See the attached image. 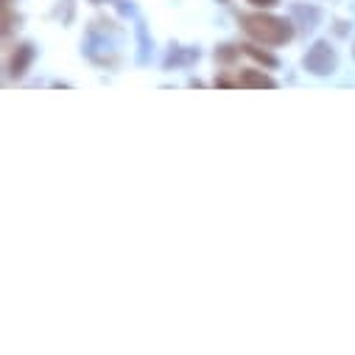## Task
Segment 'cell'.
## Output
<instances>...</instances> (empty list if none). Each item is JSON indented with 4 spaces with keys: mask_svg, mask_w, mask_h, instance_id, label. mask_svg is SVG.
I'll return each mask as SVG.
<instances>
[{
    "mask_svg": "<svg viewBox=\"0 0 355 355\" xmlns=\"http://www.w3.org/2000/svg\"><path fill=\"white\" fill-rule=\"evenodd\" d=\"M241 26H243V31L252 40H257L263 45H286L294 37V23L291 20L275 17V15H263V12L243 15L241 17Z\"/></svg>",
    "mask_w": 355,
    "mask_h": 355,
    "instance_id": "cell-1",
    "label": "cell"
},
{
    "mask_svg": "<svg viewBox=\"0 0 355 355\" xmlns=\"http://www.w3.org/2000/svg\"><path fill=\"white\" fill-rule=\"evenodd\" d=\"M302 67L311 76H330L338 67V53H336V48L327 40H316L308 48V53L302 56Z\"/></svg>",
    "mask_w": 355,
    "mask_h": 355,
    "instance_id": "cell-2",
    "label": "cell"
},
{
    "mask_svg": "<svg viewBox=\"0 0 355 355\" xmlns=\"http://www.w3.org/2000/svg\"><path fill=\"white\" fill-rule=\"evenodd\" d=\"M319 20H322V12L316 9V6H311V3H294L291 6V23L300 28V31H313L316 26H319Z\"/></svg>",
    "mask_w": 355,
    "mask_h": 355,
    "instance_id": "cell-3",
    "label": "cell"
},
{
    "mask_svg": "<svg viewBox=\"0 0 355 355\" xmlns=\"http://www.w3.org/2000/svg\"><path fill=\"white\" fill-rule=\"evenodd\" d=\"M31 62H34V45H17L15 53H12V59H9V76L12 78L26 76L28 67H31Z\"/></svg>",
    "mask_w": 355,
    "mask_h": 355,
    "instance_id": "cell-4",
    "label": "cell"
},
{
    "mask_svg": "<svg viewBox=\"0 0 355 355\" xmlns=\"http://www.w3.org/2000/svg\"><path fill=\"white\" fill-rule=\"evenodd\" d=\"M238 87H246V90H275L277 81L272 76H266L263 70H241Z\"/></svg>",
    "mask_w": 355,
    "mask_h": 355,
    "instance_id": "cell-5",
    "label": "cell"
},
{
    "mask_svg": "<svg viewBox=\"0 0 355 355\" xmlns=\"http://www.w3.org/2000/svg\"><path fill=\"white\" fill-rule=\"evenodd\" d=\"M199 59V48H182V45H173L165 56V70L171 67H188Z\"/></svg>",
    "mask_w": 355,
    "mask_h": 355,
    "instance_id": "cell-6",
    "label": "cell"
},
{
    "mask_svg": "<svg viewBox=\"0 0 355 355\" xmlns=\"http://www.w3.org/2000/svg\"><path fill=\"white\" fill-rule=\"evenodd\" d=\"M241 48H243V53H249L252 59H257V62H263V64H269V67L277 64V59H275L272 53H266V51H260V48H254V45H241Z\"/></svg>",
    "mask_w": 355,
    "mask_h": 355,
    "instance_id": "cell-7",
    "label": "cell"
},
{
    "mask_svg": "<svg viewBox=\"0 0 355 355\" xmlns=\"http://www.w3.org/2000/svg\"><path fill=\"white\" fill-rule=\"evenodd\" d=\"M235 56H238V48H232V45H224L216 51V59H221V62H232Z\"/></svg>",
    "mask_w": 355,
    "mask_h": 355,
    "instance_id": "cell-8",
    "label": "cell"
},
{
    "mask_svg": "<svg viewBox=\"0 0 355 355\" xmlns=\"http://www.w3.org/2000/svg\"><path fill=\"white\" fill-rule=\"evenodd\" d=\"M249 3H252V6H257V9H275V6L280 3V0H249Z\"/></svg>",
    "mask_w": 355,
    "mask_h": 355,
    "instance_id": "cell-9",
    "label": "cell"
},
{
    "mask_svg": "<svg viewBox=\"0 0 355 355\" xmlns=\"http://www.w3.org/2000/svg\"><path fill=\"white\" fill-rule=\"evenodd\" d=\"M352 56H355V45H352Z\"/></svg>",
    "mask_w": 355,
    "mask_h": 355,
    "instance_id": "cell-10",
    "label": "cell"
}]
</instances>
